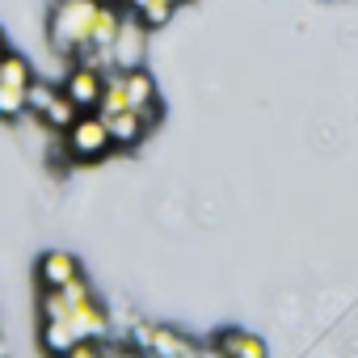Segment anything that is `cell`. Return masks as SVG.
<instances>
[{
  "label": "cell",
  "instance_id": "obj_1",
  "mask_svg": "<svg viewBox=\"0 0 358 358\" xmlns=\"http://www.w3.org/2000/svg\"><path fill=\"white\" fill-rule=\"evenodd\" d=\"M114 337V320L110 308L93 295L89 278L80 274L76 282L59 287V291H43L38 299V341L51 358L85 345V341H106Z\"/></svg>",
  "mask_w": 358,
  "mask_h": 358
},
{
  "label": "cell",
  "instance_id": "obj_2",
  "mask_svg": "<svg viewBox=\"0 0 358 358\" xmlns=\"http://www.w3.org/2000/svg\"><path fill=\"white\" fill-rule=\"evenodd\" d=\"M101 0H55L47 13V43L55 55L76 59L93 43V22H97Z\"/></svg>",
  "mask_w": 358,
  "mask_h": 358
},
{
  "label": "cell",
  "instance_id": "obj_3",
  "mask_svg": "<svg viewBox=\"0 0 358 358\" xmlns=\"http://www.w3.org/2000/svg\"><path fill=\"white\" fill-rule=\"evenodd\" d=\"M127 350H135L139 358H203V345L190 333L173 324H152V320H131Z\"/></svg>",
  "mask_w": 358,
  "mask_h": 358
},
{
  "label": "cell",
  "instance_id": "obj_4",
  "mask_svg": "<svg viewBox=\"0 0 358 358\" xmlns=\"http://www.w3.org/2000/svg\"><path fill=\"white\" fill-rule=\"evenodd\" d=\"M114 152V139H110V127L106 118L93 110V114H80L68 131H64V156L76 160V164H93V160H106Z\"/></svg>",
  "mask_w": 358,
  "mask_h": 358
},
{
  "label": "cell",
  "instance_id": "obj_5",
  "mask_svg": "<svg viewBox=\"0 0 358 358\" xmlns=\"http://www.w3.org/2000/svg\"><path fill=\"white\" fill-rule=\"evenodd\" d=\"M148 34H152V30L139 22V13L127 9V22H122V30H118V38H114V68H118V72L143 68V59H148Z\"/></svg>",
  "mask_w": 358,
  "mask_h": 358
},
{
  "label": "cell",
  "instance_id": "obj_6",
  "mask_svg": "<svg viewBox=\"0 0 358 358\" xmlns=\"http://www.w3.org/2000/svg\"><path fill=\"white\" fill-rule=\"evenodd\" d=\"M64 93H68L85 114H93V110H101V97H106V72L76 64V68L68 72V80H64Z\"/></svg>",
  "mask_w": 358,
  "mask_h": 358
},
{
  "label": "cell",
  "instance_id": "obj_7",
  "mask_svg": "<svg viewBox=\"0 0 358 358\" xmlns=\"http://www.w3.org/2000/svg\"><path fill=\"white\" fill-rule=\"evenodd\" d=\"M122 93H127V106L139 110L148 118V127L160 118V93H156V80L148 68H135V72H122Z\"/></svg>",
  "mask_w": 358,
  "mask_h": 358
},
{
  "label": "cell",
  "instance_id": "obj_8",
  "mask_svg": "<svg viewBox=\"0 0 358 358\" xmlns=\"http://www.w3.org/2000/svg\"><path fill=\"white\" fill-rule=\"evenodd\" d=\"M76 278H80V262H76L72 253L47 249V253L38 257V287H43V291H59V287H68V282H76Z\"/></svg>",
  "mask_w": 358,
  "mask_h": 358
},
{
  "label": "cell",
  "instance_id": "obj_9",
  "mask_svg": "<svg viewBox=\"0 0 358 358\" xmlns=\"http://www.w3.org/2000/svg\"><path fill=\"white\" fill-rule=\"evenodd\" d=\"M106 118V127H110V139H114V148L118 152H131L152 127H148V118L139 114V110H114V114H101Z\"/></svg>",
  "mask_w": 358,
  "mask_h": 358
},
{
  "label": "cell",
  "instance_id": "obj_10",
  "mask_svg": "<svg viewBox=\"0 0 358 358\" xmlns=\"http://www.w3.org/2000/svg\"><path fill=\"white\" fill-rule=\"evenodd\" d=\"M215 354L220 358H270L266 341L257 333H249V329H224L215 337Z\"/></svg>",
  "mask_w": 358,
  "mask_h": 358
},
{
  "label": "cell",
  "instance_id": "obj_11",
  "mask_svg": "<svg viewBox=\"0 0 358 358\" xmlns=\"http://www.w3.org/2000/svg\"><path fill=\"white\" fill-rule=\"evenodd\" d=\"M59 89H64V85H55V80H47V76H34L30 89H26V114H30V118H43V114L51 110V101L59 97Z\"/></svg>",
  "mask_w": 358,
  "mask_h": 358
},
{
  "label": "cell",
  "instance_id": "obj_12",
  "mask_svg": "<svg viewBox=\"0 0 358 358\" xmlns=\"http://www.w3.org/2000/svg\"><path fill=\"white\" fill-rule=\"evenodd\" d=\"M80 114H85V110H80V106H76V101L59 89V97H55V101H51V110L43 114V127H47V131H55V135H64V131H68Z\"/></svg>",
  "mask_w": 358,
  "mask_h": 358
},
{
  "label": "cell",
  "instance_id": "obj_13",
  "mask_svg": "<svg viewBox=\"0 0 358 358\" xmlns=\"http://www.w3.org/2000/svg\"><path fill=\"white\" fill-rule=\"evenodd\" d=\"M0 80H5V85H17V89H30V80H34L30 59H26L22 51H9L5 59H0Z\"/></svg>",
  "mask_w": 358,
  "mask_h": 358
},
{
  "label": "cell",
  "instance_id": "obj_14",
  "mask_svg": "<svg viewBox=\"0 0 358 358\" xmlns=\"http://www.w3.org/2000/svg\"><path fill=\"white\" fill-rule=\"evenodd\" d=\"M22 114H26V89L0 80V122H13Z\"/></svg>",
  "mask_w": 358,
  "mask_h": 358
},
{
  "label": "cell",
  "instance_id": "obj_15",
  "mask_svg": "<svg viewBox=\"0 0 358 358\" xmlns=\"http://www.w3.org/2000/svg\"><path fill=\"white\" fill-rule=\"evenodd\" d=\"M173 0H148V5L139 9V22L148 26V30H160V26H169L173 22Z\"/></svg>",
  "mask_w": 358,
  "mask_h": 358
},
{
  "label": "cell",
  "instance_id": "obj_16",
  "mask_svg": "<svg viewBox=\"0 0 358 358\" xmlns=\"http://www.w3.org/2000/svg\"><path fill=\"white\" fill-rule=\"evenodd\" d=\"M59 358H106V350H101V341H85V345H76V350H68Z\"/></svg>",
  "mask_w": 358,
  "mask_h": 358
},
{
  "label": "cell",
  "instance_id": "obj_17",
  "mask_svg": "<svg viewBox=\"0 0 358 358\" xmlns=\"http://www.w3.org/2000/svg\"><path fill=\"white\" fill-rule=\"evenodd\" d=\"M0 358H13V350H9V337L0 333Z\"/></svg>",
  "mask_w": 358,
  "mask_h": 358
},
{
  "label": "cell",
  "instance_id": "obj_18",
  "mask_svg": "<svg viewBox=\"0 0 358 358\" xmlns=\"http://www.w3.org/2000/svg\"><path fill=\"white\" fill-rule=\"evenodd\" d=\"M9 55V38H5V30H0V59Z\"/></svg>",
  "mask_w": 358,
  "mask_h": 358
},
{
  "label": "cell",
  "instance_id": "obj_19",
  "mask_svg": "<svg viewBox=\"0 0 358 358\" xmlns=\"http://www.w3.org/2000/svg\"><path fill=\"white\" fill-rule=\"evenodd\" d=\"M143 5H148V0H127V9H135V13H139Z\"/></svg>",
  "mask_w": 358,
  "mask_h": 358
},
{
  "label": "cell",
  "instance_id": "obj_20",
  "mask_svg": "<svg viewBox=\"0 0 358 358\" xmlns=\"http://www.w3.org/2000/svg\"><path fill=\"white\" fill-rule=\"evenodd\" d=\"M101 5H127V0H101Z\"/></svg>",
  "mask_w": 358,
  "mask_h": 358
},
{
  "label": "cell",
  "instance_id": "obj_21",
  "mask_svg": "<svg viewBox=\"0 0 358 358\" xmlns=\"http://www.w3.org/2000/svg\"><path fill=\"white\" fill-rule=\"evenodd\" d=\"M173 5H186V0H173Z\"/></svg>",
  "mask_w": 358,
  "mask_h": 358
}]
</instances>
